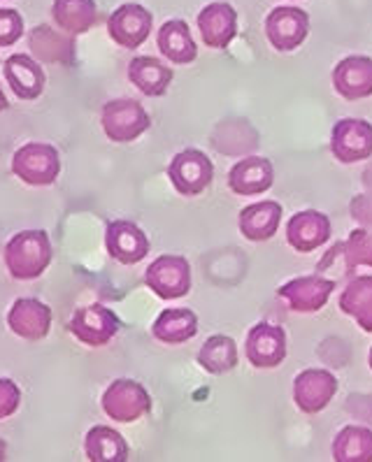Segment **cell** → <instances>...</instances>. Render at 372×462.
I'll use <instances>...</instances> for the list:
<instances>
[{
  "instance_id": "cell-1",
  "label": "cell",
  "mask_w": 372,
  "mask_h": 462,
  "mask_svg": "<svg viewBox=\"0 0 372 462\" xmlns=\"http://www.w3.org/2000/svg\"><path fill=\"white\" fill-rule=\"evenodd\" d=\"M5 265L12 279L31 282L51 265V242L44 230H22L5 245Z\"/></svg>"
},
{
  "instance_id": "cell-2",
  "label": "cell",
  "mask_w": 372,
  "mask_h": 462,
  "mask_svg": "<svg viewBox=\"0 0 372 462\" xmlns=\"http://www.w3.org/2000/svg\"><path fill=\"white\" fill-rule=\"evenodd\" d=\"M12 172L28 186H50L60 174V156L50 142H28L12 156Z\"/></svg>"
},
{
  "instance_id": "cell-3",
  "label": "cell",
  "mask_w": 372,
  "mask_h": 462,
  "mask_svg": "<svg viewBox=\"0 0 372 462\" xmlns=\"http://www.w3.org/2000/svg\"><path fill=\"white\" fill-rule=\"evenodd\" d=\"M100 124L107 140L116 144H126V142L137 140L140 135L152 128L147 109L133 98H116L103 105L100 112Z\"/></svg>"
},
{
  "instance_id": "cell-4",
  "label": "cell",
  "mask_w": 372,
  "mask_h": 462,
  "mask_svg": "<svg viewBox=\"0 0 372 462\" xmlns=\"http://www.w3.org/2000/svg\"><path fill=\"white\" fill-rule=\"evenodd\" d=\"M168 180L180 196L196 198L212 184L214 165L200 149H184L170 161Z\"/></svg>"
},
{
  "instance_id": "cell-5",
  "label": "cell",
  "mask_w": 372,
  "mask_h": 462,
  "mask_svg": "<svg viewBox=\"0 0 372 462\" xmlns=\"http://www.w3.org/2000/svg\"><path fill=\"white\" fill-rule=\"evenodd\" d=\"M103 411L116 423H135L152 411V397L143 383L133 379H116L103 393Z\"/></svg>"
},
{
  "instance_id": "cell-6",
  "label": "cell",
  "mask_w": 372,
  "mask_h": 462,
  "mask_svg": "<svg viewBox=\"0 0 372 462\" xmlns=\"http://www.w3.org/2000/svg\"><path fill=\"white\" fill-rule=\"evenodd\" d=\"M144 283L161 300H180L191 291V265L184 256L165 254L149 263Z\"/></svg>"
},
{
  "instance_id": "cell-7",
  "label": "cell",
  "mask_w": 372,
  "mask_h": 462,
  "mask_svg": "<svg viewBox=\"0 0 372 462\" xmlns=\"http://www.w3.org/2000/svg\"><path fill=\"white\" fill-rule=\"evenodd\" d=\"M330 152L339 163H361L372 156V124L366 119H339L330 131Z\"/></svg>"
},
{
  "instance_id": "cell-8",
  "label": "cell",
  "mask_w": 372,
  "mask_h": 462,
  "mask_svg": "<svg viewBox=\"0 0 372 462\" xmlns=\"http://www.w3.org/2000/svg\"><path fill=\"white\" fill-rule=\"evenodd\" d=\"M153 28V17L147 7L137 3H124L107 19V35L121 50H137L147 42Z\"/></svg>"
},
{
  "instance_id": "cell-9",
  "label": "cell",
  "mask_w": 372,
  "mask_h": 462,
  "mask_svg": "<svg viewBox=\"0 0 372 462\" xmlns=\"http://www.w3.org/2000/svg\"><path fill=\"white\" fill-rule=\"evenodd\" d=\"M70 332L77 342L84 346L100 348L116 337L119 332V319L105 305H87L72 314Z\"/></svg>"
},
{
  "instance_id": "cell-10",
  "label": "cell",
  "mask_w": 372,
  "mask_h": 462,
  "mask_svg": "<svg viewBox=\"0 0 372 462\" xmlns=\"http://www.w3.org/2000/svg\"><path fill=\"white\" fill-rule=\"evenodd\" d=\"M246 360L256 370H273L277 365L284 363L286 358V332L284 328L274 323L261 321L246 332L245 342Z\"/></svg>"
},
{
  "instance_id": "cell-11",
  "label": "cell",
  "mask_w": 372,
  "mask_h": 462,
  "mask_svg": "<svg viewBox=\"0 0 372 462\" xmlns=\"http://www.w3.org/2000/svg\"><path fill=\"white\" fill-rule=\"evenodd\" d=\"M335 291L333 279H326L321 274H310V277H298L286 282L277 295L286 302L291 311L298 314H314L329 305L330 295Z\"/></svg>"
},
{
  "instance_id": "cell-12",
  "label": "cell",
  "mask_w": 372,
  "mask_h": 462,
  "mask_svg": "<svg viewBox=\"0 0 372 462\" xmlns=\"http://www.w3.org/2000/svg\"><path fill=\"white\" fill-rule=\"evenodd\" d=\"M310 33V17L301 7H274L265 19V38L277 51H293Z\"/></svg>"
},
{
  "instance_id": "cell-13",
  "label": "cell",
  "mask_w": 372,
  "mask_h": 462,
  "mask_svg": "<svg viewBox=\"0 0 372 462\" xmlns=\"http://www.w3.org/2000/svg\"><path fill=\"white\" fill-rule=\"evenodd\" d=\"M338 393V379L329 370H302L293 379V402L302 413H319L333 402Z\"/></svg>"
},
{
  "instance_id": "cell-14",
  "label": "cell",
  "mask_w": 372,
  "mask_h": 462,
  "mask_svg": "<svg viewBox=\"0 0 372 462\" xmlns=\"http://www.w3.org/2000/svg\"><path fill=\"white\" fill-rule=\"evenodd\" d=\"M105 249L121 265H137L149 254V237L133 221H112L105 230Z\"/></svg>"
},
{
  "instance_id": "cell-15",
  "label": "cell",
  "mask_w": 372,
  "mask_h": 462,
  "mask_svg": "<svg viewBox=\"0 0 372 462\" xmlns=\"http://www.w3.org/2000/svg\"><path fill=\"white\" fill-rule=\"evenodd\" d=\"M7 326L17 337L38 342L51 330V310L35 298H19L7 311Z\"/></svg>"
},
{
  "instance_id": "cell-16",
  "label": "cell",
  "mask_w": 372,
  "mask_h": 462,
  "mask_svg": "<svg viewBox=\"0 0 372 462\" xmlns=\"http://www.w3.org/2000/svg\"><path fill=\"white\" fill-rule=\"evenodd\" d=\"M198 31L205 47L226 50L237 35V12L230 3H209L198 12Z\"/></svg>"
},
{
  "instance_id": "cell-17",
  "label": "cell",
  "mask_w": 372,
  "mask_h": 462,
  "mask_svg": "<svg viewBox=\"0 0 372 462\" xmlns=\"http://www.w3.org/2000/svg\"><path fill=\"white\" fill-rule=\"evenodd\" d=\"M330 218L317 209H302L296 212L286 223V242L298 254H310L329 242Z\"/></svg>"
},
{
  "instance_id": "cell-18",
  "label": "cell",
  "mask_w": 372,
  "mask_h": 462,
  "mask_svg": "<svg viewBox=\"0 0 372 462\" xmlns=\"http://www.w3.org/2000/svg\"><path fill=\"white\" fill-rule=\"evenodd\" d=\"M3 75H5L7 87L19 100H35L42 96L47 77L40 68L38 60L28 54H12L3 63Z\"/></svg>"
},
{
  "instance_id": "cell-19",
  "label": "cell",
  "mask_w": 372,
  "mask_h": 462,
  "mask_svg": "<svg viewBox=\"0 0 372 462\" xmlns=\"http://www.w3.org/2000/svg\"><path fill=\"white\" fill-rule=\"evenodd\" d=\"M333 87L345 100H363L372 96V59L347 56L335 66Z\"/></svg>"
},
{
  "instance_id": "cell-20",
  "label": "cell",
  "mask_w": 372,
  "mask_h": 462,
  "mask_svg": "<svg viewBox=\"0 0 372 462\" xmlns=\"http://www.w3.org/2000/svg\"><path fill=\"white\" fill-rule=\"evenodd\" d=\"M274 170L268 158L246 156L237 161L228 172V189L237 196H261L273 186Z\"/></svg>"
},
{
  "instance_id": "cell-21",
  "label": "cell",
  "mask_w": 372,
  "mask_h": 462,
  "mask_svg": "<svg viewBox=\"0 0 372 462\" xmlns=\"http://www.w3.org/2000/svg\"><path fill=\"white\" fill-rule=\"evenodd\" d=\"M172 77H175L172 68H168L153 56H135L128 63V82L149 98L165 96L168 87L172 84Z\"/></svg>"
},
{
  "instance_id": "cell-22",
  "label": "cell",
  "mask_w": 372,
  "mask_h": 462,
  "mask_svg": "<svg viewBox=\"0 0 372 462\" xmlns=\"http://www.w3.org/2000/svg\"><path fill=\"white\" fill-rule=\"evenodd\" d=\"M279 221H282V205L274 200H261L242 209L237 226L249 242H268L277 235Z\"/></svg>"
},
{
  "instance_id": "cell-23",
  "label": "cell",
  "mask_w": 372,
  "mask_h": 462,
  "mask_svg": "<svg viewBox=\"0 0 372 462\" xmlns=\"http://www.w3.org/2000/svg\"><path fill=\"white\" fill-rule=\"evenodd\" d=\"M156 44H159L161 54L175 66H189L198 56L196 40L189 31V23L181 22V19L165 22L156 33Z\"/></svg>"
},
{
  "instance_id": "cell-24",
  "label": "cell",
  "mask_w": 372,
  "mask_h": 462,
  "mask_svg": "<svg viewBox=\"0 0 372 462\" xmlns=\"http://www.w3.org/2000/svg\"><path fill=\"white\" fill-rule=\"evenodd\" d=\"M153 339L177 346L198 335V316L191 310L177 307V310H163L152 326Z\"/></svg>"
},
{
  "instance_id": "cell-25",
  "label": "cell",
  "mask_w": 372,
  "mask_h": 462,
  "mask_svg": "<svg viewBox=\"0 0 372 462\" xmlns=\"http://www.w3.org/2000/svg\"><path fill=\"white\" fill-rule=\"evenodd\" d=\"M51 17L63 33L84 35L98 19V5L96 0H54Z\"/></svg>"
},
{
  "instance_id": "cell-26",
  "label": "cell",
  "mask_w": 372,
  "mask_h": 462,
  "mask_svg": "<svg viewBox=\"0 0 372 462\" xmlns=\"http://www.w3.org/2000/svg\"><path fill=\"white\" fill-rule=\"evenodd\" d=\"M84 451H87V460L91 462L128 460L126 439L107 425H96V428L88 430L87 439H84Z\"/></svg>"
},
{
  "instance_id": "cell-27",
  "label": "cell",
  "mask_w": 372,
  "mask_h": 462,
  "mask_svg": "<svg viewBox=\"0 0 372 462\" xmlns=\"http://www.w3.org/2000/svg\"><path fill=\"white\" fill-rule=\"evenodd\" d=\"M237 360H240L237 344L228 335H212L198 351V365L208 374H228L237 367Z\"/></svg>"
},
{
  "instance_id": "cell-28",
  "label": "cell",
  "mask_w": 372,
  "mask_h": 462,
  "mask_svg": "<svg viewBox=\"0 0 372 462\" xmlns=\"http://www.w3.org/2000/svg\"><path fill=\"white\" fill-rule=\"evenodd\" d=\"M335 462H372V430L363 425H347L335 435Z\"/></svg>"
},
{
  "instance_id": "cell-29",
  "label": "cell",
  "mask_w": 372,
  "mask_h": 462,
  "mask_svg": "<svg viewBox=\"0 0 372 462\" xmlns=\"http://www.w3.org/2000/svg\"><path fill=\"white\" fill-rule=\"evenodd\" d=\"M28 44L33 54L47 63H70L72 60V42L50 26H35Z\"/></svg>"
},
{
  "instance_id": "cell-30",
  "label": "cell",
  "mask_w": 372,
  "mask_h": 462,
  "mask_svg": "<svg viewBox=\"0 0 372 462\" xmlns=\"http://www.w3.org/2000/svg\"><path fill=\"white\" fill-rule=\"evenodd\" d=\"M345 251L347 267H372V228L351 230L345 245H339Z\"/></svg>"
},
{
  "instance_id": "cell-31",
  "label": "cell",
  "mask_w": 372,
  "mask_h": 462,
  "mask_svg": "<svg viewBox=\"0 0 372 462\" xmlns=\"http://www.w3.org/2000/svg\"><path fill=\"white\" fill-rule=\"evenodd\" d=\"M372 298V274H361V277H354L349 283L345 286L342 295H339V310L342 314L351 316L363 305H366L367 300Z\"/></svg>"
},
{
  "instance_id": "cell-32",
  "label": "cell",
  "mask_w": 372,
  "mask_h": 462,
  "mask_svg": "<svg viewBox=\"0 0 372 462\" xmlns=\"http://www.w3.org/2000/svg\"><path fill=\"white\" fill-rule=\"evenodd\" d=\"M23 35V17L17 10L0 7V50L17 44Z\"/></svg>"
},
{
  "instance_id": "cell-33",
  "label": "cell",
  "mask_w": 372,
  "mask_h": 462,
  "mask_svg": "<svg viewBox=\"0 0 372 462\" xmlns=\"http://www.w3.org/2000/svg\"><path fill=\"white\" fill-rule=\"evenodd\" d=\"M19 404H22V391L17 383L12 379H0V420L17 413Z\"/></svg>"
},
{
  "instance_id": "cell-34",
  "label": "cell",
  "mask_w": 372,
  "mask_h": 462,
  "mask_svg": "<svg viewBox=\"0 0 372 462\" xmlns=\"http://www.w3.org/2000/svg\"><path fill=\"white\" fill-rule=\"evenodd\" d=\"M349 209L351 217L361 223L363 228H372V196H356Z\"/></svg>"
},
{
  "instance_id": "cell-35",
  "label": "cell",
  "mask_w": 372,
  "mask_h": 462,
  "mask_svg": "<svg viewBox=\"0 0 372 462\" xmlns=\"http://www.w3.org/2000/svg\"><path fill=\"white\" fill-rule=\"evenodd\" d=\"M354 319H356V323H358V328H361V330L372 332V298L367 300V302L361 307V310L356 311Z\"/></svg>"
},
{
  "instance_id": "cell-36",
  "label": "cell",
  "mask_w": 372,
  "mask_h": 462,
  "mask_svg": "<svg viewBox=\"0 0 372 462\" xmlns=\"http://www.w3.org/2000/svg\"><path fill=\"white\" fill-rule=\"evenodd\" d=\"M7 107H10V103H7L5 93H3V88H0V112H5Z\"/></svg>"
},
{
  "instance_id": "cell-37",
  "label": "cell",
  "mask_w": 372,
  "mask_h": 462,
  "mask_svg": "<svg viewBox=\"0 0 372 462\" xmlns=\"http://www.w3.org/2000/svg\"><path fill=\"white\" fill-rule=\"evenodd\" d=\"M5 453H7V446H5V441L0 439V460H5Z\"/></svg>"
},
{
  "instance_id": "cell-38",
  "label": "cell",
  "mask_w": 372,
  "mask_h": 462,
  "mask_svg": "<svg viewBox=\"0 0 372 462\" xmlns=\"http://www.w3.org/2000/svg\"><path fill=\"white\" fill-rule=\"evenodd\" d=\"M367 363H370V370H372V348H370V356H367Z\"/></svg>"
}]
</instances>
